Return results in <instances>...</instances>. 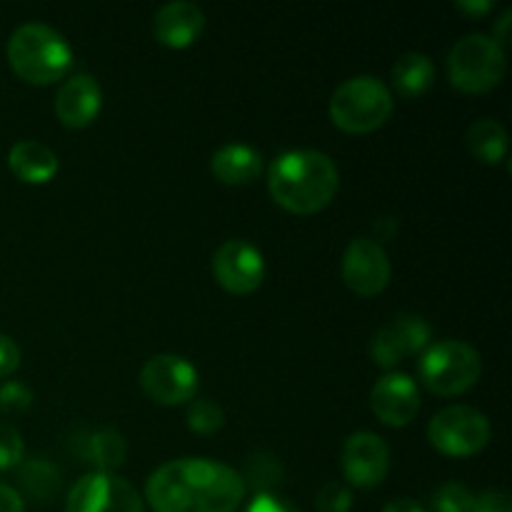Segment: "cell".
Listing matches in <instances>:
<instances>
[{"instance_id":"1","label":"cell","mask_w":512,"mask_h":512,"mask_svg":"<svg viewBox=\"0 0 512 512\" xmlns=\"http://www.w3.org/2000/svg\"><path fill=\"white\" fill-rule=\"evenodd\" d=\"M245 493L238 470L208 458L170 460L145 483V503L153 512H235Z\"/></svg>"},{"instance_id":"2","label":"cell","mask_w":512,"mask_h":512,"mask_svg":"<svg viewBox=\"0 0 512 512\" xmlns=\"http://www.w3.org/2000/svg\"><path fill=\"white\" fill-rule=\"evenodd\" d=\"M340 173L333 158L320 150H288L268 170V193L293 215H315L338 195Z\"/></svg>"},{"instance_id":"3","label":"cell","mask_w":512,"mask_h":512,"mask_svg":"<svg viewBox=\"0 0 512 512\" xmlns=\"http://www.w3.org/2000/svg\"><path fill=\"white\" fill-rule=\"evenodd\" d=\"M8 65L30 85H53L73 68L68 40L43 23H25L8 38Z\"/></svg>"},{"instance_id":"4","label":"cell","mask_w":512,"mask_h":512,"mask_svg":"<svg viewBox=\"0 0 512 512\" xmlns=\"http://www.w3.org/2000/svg\"><path fill=\"white\" fill-rule=\"evenodd\" d=\"M393 93L383 80L373 75H358L338 85L328 105L335 128L348 135H368L383 128L393 115Z\"/></svg>"},{"instance_id":"5","label":"cell","mask_w":512,"mask_h":512,"mask_svg":"<svg viewBox=\"0 0 512 512\" xmlns=\"http://www.w3.org/2000/svg\"><path fill=\"white\" fill-rule=\"evenodd\" d=\"M505 70V48L490 35H465L448 53V80L460 93H490L505 78Z\"/></svg>"},{"instance_id":"6","label":"cell","mask_w":512,"mask_h":512,"mask_svg":"<svg viewBox=\"0 0 512 512\" xmlns=\"http://www.w3.org/2000/svg\"><path fill=\"white\" fill-rule=\"evenodd\" d=\"M483 373V363L473 345L463 340H440L423 350L418 363L420 383L440 398L463 395L473 388Z\"/></svg>"},{"instance_id":"7","label":"cell","mask_w":512,"mask_h":512,"mask_svg":"<svg viewBox=\"0 0 512 512\" xmlns=\"http://www.w3.org/2000/svg\"><path fill=\"white\" fill-rule=\"evenodd\" d=\"M493 438L490 420L470 405H450L435 413L428 425V440L448 458H470L488 448Z\"/></svg>"},{"instance_id":"8","label":"cell","mask_w":512,"mask_h":512,"mask_svg":"<svg viewBox=\"0 0 512 512\" xmlns=\"http://www.w3.org/2000/svg\"><path fill=\"white\" fill-rule=\"evenodd\" d=\"M65 512H145V503L120 475L88 473L68 493Z\"/></svg>"},{"instance_id":"9","label":"cell","mask_w":512,"mask_h":512,"mask_svg":"<svg viewBox=\"0 0 512 512\" xmlns=\"http://www.w3.org/2000/svg\"><path fill=\"white\" fill-rule=\"evenodd\" d=\"M140 388L158 405H185L198 393V370L180 355H153L140 370Z\"/></svg>"},{"instance_id":"10","label":"cell","mask_w":512,"mask_h":512,"mask_svg":"<svg viewBox=\"0 0 512 512\" xmlns=\"http://www.w3.org/2000/svg\"><path fill=\"white\" fill-rule=\"evenodd\" d=\"M390 258L375 238H355L343 255V280L350 293L375 298L390 283Z\"/></svg>"},{"instance_id":"11","label":"cell","mask_w":512,"mask_h":512,"mask_svg":"<svg viewBox=\"0 0 512 512\" xmlns=\"http://www.w3.org/2000/svg\"><path fill=\"white\" fill-rule=\"evenodd\" d=\"M213 275L228 293L250 295L263 285L265 260L248 240H225L213 255Z\"/></svg>"},{"instance_id":"12","label":"cell","mask_w":512,"mask_h":512,"mask_svg":"<svg viewBox=\"0 0 512 512\" xmlns=\"http://www.w3.org/2000/svg\"><path fill=\"white\" fill-rule=\"evenodd\" d=\"M430 345V325L420 315H398L370 340V358L378 368H395L410 355L423 353Z\"/></svg>"},{"instance_id":"13","label":"cell","mask_w":512,"mask_h":512,"mask_svg":"<svg viewBox=\"0 0 512 512\" xmlns=\"http://www.w3.org/2000/svg\"><path fill=\"white\" fill-rule=\"evenodd\" d=\"M390 448L380 435L360 430L348 435L343 445V475L348 485L360 490H373L388 478Z\"/></svg>"},{"instance_id":"14","label":"cell","mask_w":512,"mask_h":512,"mask_svg":"<svg viewBox=\"0 0 512 512\" xmlns=\"http://www.w3.org/2000/svg\"><path fill=\"white\" fill-rule=\"evenodd\" d=\"M370 410L388 428H405L420 413V390L410 375L388 373L370 390Z\"/></svg>"},{"instance_id":"15","label":"cell","mask_w":512,"mask_h":512,"mask_svg":"<svg viewBox=\"0 0 512 512\" xmlns=\"http://www.w3.org/2000/svg\"><path fill=\"white\" fill-rule=\"evenodd\" d=\"M103 105V93L93 75H73L55 95V115L68 130H83L95 123Z\"/></svg>"},{"instance_id":"16","label":"cell","mask_w":512,"mask_h":512,"mask_svg":"<svg viewBox=\"0 0 512 512\" xmlns=\"http://www.w3.org/2000/svg\"><path fill=\"white\" fill-rule=\"evenodd\" d=\"M205 30L203 10L188 0L165 3L153 18V35L163 48L183 50L198 43Z\"/></svg>"},{"instance_id":"17","label":"cell","mask_w":512,"mask_h":512,"mask_svg":"<svg viewBox=\"0 0 512 512\" xmlns=\"http://www.w3.org/2000/svg\"><path fill=\"white\" fill-rule=\"evenodd\" d=\"M210 170L215 178L223 185H250L263 175V155L255 148L243 143H230L215 150L213 160H210Z\"/></svg>"},{"instance_id":"18","label":"cell","mask_w":512,"mask_h":512,"mask_svg":"<svg viewBox=\"0 0 512 512\" xmlns=\"http://www.w3.org/2000/svg\"><path fill=\"white\" fill-rule=\"evenodd\" d=\"M8 168L28 185H45L58 175V155L38 140H20L10 148Z\"/></svg>"},{"instance_id":"19","label":"cell","mask_w":512,"mask_h":512,"mask_svg":"<svg viewBox=\"0 0 512 512\" xmlns=\"http://www.w3.org/2000/svg\"><path fill=\"white\" fill-rule=\"evenodd\" d=\"M435 83L433 60L423 53H405L393 65V88L403 98L415 100L428 93Z\"/></svg>"},{"instance_id":"20","label":"cell","mask_w":512,"mask_h":512,"mask_svg":"<svg viewBox=\"0 0 512 512\" xmlns=\"http://www.w3.org/2000/svg\"><path fill=\"white\" fill-rule=\"evenodd\" d=\"M80 455L95 465V473H115L128 458V443L118 430L103 428L83 440Z\"/></svg>"},{"instance_id":"21","label":"cell","mask_w":512,"mask_h":512,"mask_svg":"<svg viewBox=\"0 0 512 512\" xmlns=\"http://www.w3.org/2000/svg\"><path fill=\"white\" fill-rule=\"evenodd\" d=\"M465 145H468L470 155L483 165H498L508 155V130L498 120L483 118L470 125Z\"/></svg>"},{"instance_id":"22","label":"cell","mask_w":512,"mask_h":512,"mask_svg":"<svg viewBox=\"0 0 512 512\" xmlns=\"http://www.w3.org/2000/svg\"><path fill=\"white\" fill-rule=\"evenodd\" d=\"M18 468V483L28 498L38 500V503H48L50 498H55V493L60 490V473L50 460L30 458Z\"/></svg>"},{"instance_id":"23","label":"cell","mask_w":512,"mask_h":512,"mask_svg":"<svg viewBox=\"0 0 512 512\" xmlns=\"http://www.w3.org/2000/svg\"><path fill=\"white\" fill-rule=\"evenodd\" d=\"M225 425V413L215 400L198 398L188 408V428L198 435H215Z\"/></svg>"},{"instance_id":"24","label":"cell","mask_w":512,"mask_h":512,"mask_svg":"<svg viewBox=\"0 0 512 512\" xmlns=\"http://www.w3.org/2000/svg\"><path fill=\"white\" fill-rule=\"evenodd\" d=\"M475 495L468 485L463 483H445L440 485L430 500L433 512H470L473 510Z\"/></svg>"},{"instance_id":"25","label":"cell","mask_w":512,"mask_h":512,"mask_svg":"<svg viewBox=\"0 0 512 512\" xmlns=\"http://www.w3.org/2000/svg\"><path fill=\"white\" fill-rule=\"evenodd\" d=\"M318 512H350L353 510V493L343 483H325L315 495Z\"/></svg>"},{"instance_id":"26","label":"cell","mask_w":512,"mask_h":512,"mask_svg":"<svg viewBox=\"0 0 512 512\" xmlns=\"http://www.w3.org/2000/svg\"><path fill=\"white\" fill-rule=\"evenodd\" d=\"M25 443L18 430L8 423H0V470H13L23 463Z\"/></svg>"},{"instance_id":"27","label":"cell","mask_w":512,"mask_h":512,"mask_svg":"<svg viewBox=\"0 0 512 512\" xmlns=\"http://www.w3.org/2000/svg\"><path fill=\"white\" fill-rule=\"evenodd\" d=\"M30 405H33V393H30V388H25L23 383L10 380V383L0 385V413L18 415L25 413Z\"/></svg>"},{"instance_id":"28","label":"cell","mask_w":512,"mask_h":512,"mask_svg":"<svg viewBox=\"0 0 512 512\" xmlns=\"http://www.w3.org/2000/svg\"><path fill=\"white\" fill-rule=\"evenodd\" d=\"M470 512H512V500L505 490H485V493L475 495Z\"/></svg>"},{"instance_id":"29","label":"cell","mask_w":512,"mask_h":512,"mask_svg":"<svg viewBox=\"0 0 512 512\" xmlns=\"http://www.w3.org/2000/svg\"><path fill=\"white\" fill-rule=\"evenodd\" d=\"M243 512H300V510L295 508L293 503H288V500L278 498V495L258 493L253 500H250L248 508Z\"/></svg>"},{"instance_id":"30","label":"cell","mask_w":512,"mask_h":512,"mask_svg":"<svg viewBox=\"0 0 512 512\" xmlns=\"http://www.w3.org/2000/svg\"><path fill=\"white\" fill-rule=\"evenodd\" d=\"M20 365V348L13 338L0 335V378H8L18 370Z\"/></svg>"},{"instance_id":"31","label":"cell","mask_w":512,"mask_h":512,"mask_svg":"<svg viewBox=\"0 0 512 512\" xmlns=\"http://www.w3.org/2000/svg\"><path fill=\"white\" fill-rule=\"evenodd\" d=\"M0 512H25V503L18 490L0 483Z\"/></svg>"},{"instance_id":"32","label":"cell","mask_w":512,"mask_h":512,"mask_svg":"<svg viewBox=\"0 0 512 512\" xmlns=\"http://www.w3.org/2000/svg\"><path fill=\"white\" fill-rule=\"evenodd\" d=\"M458 8L463 10L465 15H473V18H478V15L490 13V10L495 8V0H458Z\"/></svg>"},{"instance_id":"33","label":"cell","mask_w":512,"mask_h":512,"mask_svg":"<svg viewBox=\"0 0 512 512\" xmlns=\"http://www.w3.org/2000/svg\"><path fill=\"white\" fill-rule=\"evenodd\" d=\"M510 18H512L510 10H505V13L498 18V23H495V33H493L495 43H500V45L510 43V30H508L510 23H512Z\"/></svg>"},{"instance_id":"34","label":"cell","mask_w":512,"mask_h":512,"mask_svg":"<svg viewBox=\"0 0 512 512\" xmlns=\"http://www.w3.org/2000/svg\"><path fill=\"white\" fill-rule=\"evenodd\" d=\"M383 512H425V508L410 498H398V500H393V503L385 505Z\"/></svg>"}]
</instances>
